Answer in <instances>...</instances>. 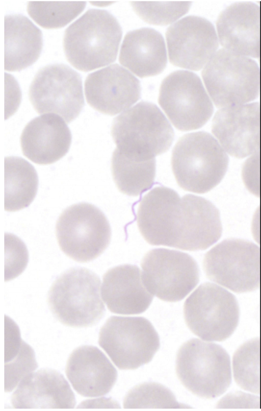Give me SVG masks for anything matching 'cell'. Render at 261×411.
I'll return each instance as SVG.
<instances>
[{
	"label": "cell",
	"instance_id": "6da1fadb",
	"mask_svg": "<svg viewBox=\"0 0 261 411\" xmlns=\"http://www.w3.org/2000/svg\"><path fill=\"white\" fill-rule=\"evenodd\" d=\"M122 31L109 12L88 10L65 30L63 48L68 61L75 68L89 71L116 60Z\"/></svg>",
	"mask_w": 261,
	"mask_h": 411
},
{
	"label": "cell",
	"instance_id": "7a4b0ae2",
	"mask_svg": "<svg viewBox=\"0 0 261 411\" xmlns=\"http://www.w3.org/2000/svg\"><path fill=\"white\" fill-rule=\"evenodd\" d=\"M228 164L225 151L205 132L184 135L172 150L173 173L178 185L187 191L198 194L210 191L222 180Z\"/></svg>",
	"mask_w": 261,
	"mask_h": 411
},
{
	"label": "cell",
	"instance_id": "3957f363",
	"mask_svg": "<svg viewBox=\"0 0 261 411\" xmlns=\"http://www.w3.org/2000/svg\"><path fill=\"white\" fill-rule=\"evenodd\" d=\"M100 279L88 269L71 268L59 276L48 292L47 301L54 317L72 327L97 324L104 316L100 296Z\"/></svg>",
	"mask_w": 261,
	"mask_h": 411
},
{
	"label": "cell",
	"instance_id": "277c9868",
	"mask_svg": "<svg viewBox=\"0 0 261 411\" xmlns=\"http://www.w3.org/2000/svg\"><path fill=\"white\" fill-rule=\"evenodd\" d=\"M111 135L120 151L129 156L150 159L167 152L174 131L155 104L141 102L116 117Z\"/></svg>",
	"mask_w": 261,
	"mask_h": 411
},
{
	"label": "cell",
	"instance_id": "5b68a950",
	"mask_svg": "<svg viewBox=\"0 0 261 411\" xmlns=\"http://www.w3.org/2000/svg\"><path fill=\"white\" fill-rule=\"evenodd\" d=\"M176 371L182 385L198 397L213 399L231 382L229 356L221 346L192 339L179 348Z\"/></svg>",
	"mask_w": 261,
	"mask_h": 411
},
{
	"label": "cell",
	"instance_id": "8992f818",
	"mask_svg": "<svg viewBox=\"0 0 261 411\" xmlns=\"http://www.w3.org/2000/svg\"><path fill=\"white\" fill-rule=\"evenodd\" d=\"M202 77L218 108L246 104L260 95V70L257 63L225 49L215 53Z\"/></svg>",
	"mask_w": 261,
	"mask_h": 411
},
{
	"label": "cell",
	"instance_id": "52a82bcc",
	"mask_svg": "<svg viewBox=\"0 0 261 411\" xmlns=\"http://www.w3.org/2000/svg\"><path fill=\"white\" fill-rule=\"evenodd\" d=\"M56 233L62 251L81 262L98 257L111 238V226L105 214L85 202L73 204L62 212L56 223Z\"/></svg>",
	"mask_w": 261,
	"mask_h": 411
},
{
	"label": "cell",
	"instance_id": "ba28073f",
	"mask_svg": "<svg viewBox=\"0 0 261 411\" xmlns=\"http://www.w3.org/2000/svg\"><path fill=\"white\" fill-rule=\"evenodd\" d=\"M98 344L121 370L148 363L160 346L154 327L142 317H111L100 330Z\"/></svg>",
	"mask_w": 261,
	"mask_h": 411
},
{
	"label": "cell",
	"instance_id": "9c48e42d",
	"mask_svg": "<svg viewBox=\"0 0 261 411\" xmlns=\"http://www.w3.org/2000/svg\"><path fill=\"white\" fill-rule=\"evenodd\" d=\"M186 323L195 335L207 341H223L234 332L240 310L236 298L214 283L200 284L186 300Z\"/></svg>",
	"mask_w": 261,
	"mask_h": 411
},
{
	"label": "cell",
	"instance_id": "30bf717a",
	"mask_svg": "<svg viewBox=\"0 0 261 411\" xmlns=\"http://www.w3.org/2000/svg\"><path fill=\"white\" fill-rule=\"evenodd\" d=\"M203 267L210 280L231 291H255L260 285L261 249L247 240L226 239L205 254Z\"/></svg>",
	"mask_w": 261,
	"mask_h": 411
},
{
	"label": "cell",
	"instance_id": "8fae6325",
	"mask_svg": "<svg viewBox=\"0 0 261 411\" xmlns=\"http://www.w3.org/2000/svg\"><path fill=\"white\" fill-rule=\"evenodd\" d=\"M144 285L153 295L168 302L180 301L199 281L195 260L180 251L157 248L148 251L141 261Z\"/></svg>",
	"mask_w": 261,
	"mask_h": 411
},
{
	"label": "cell",
	"instance_id": "7c38bea8",
	"mask_svg": "<svg viewBox=\"0 0 261 411\" xmlns=\"http://www.w3.org/2000/svg\"><path fill=\"white\" fill-rule=\"evenodd\" d=\"M159 103L174 127L184 131L202 127L214 111L199 77L184 70L174 71L163 80Z\"/></svg>",
	"mask_w": 261,
	"mask_h": 411
},
{
	"label": "cell",
	"instance_id": "4fadbf2b",
	"mask_svg": "<svg viewBox=\"0 0 261 411\" xmlns=\"http://www.w3.org/2000/svg\"><path fill=\"white\" fill-rule=\"evenodd\" d=\"M29 96L38 113H54L67 123L79 115L85 105L80 74L64 64H50L39 70Z\"/></svg>",
	"mask_w": 261,
	"mask_h": 411
},
{
	"label": "cell",
	"instance_id": "5bb4252c",
	"mask_svg": "<svg viewBox=\"0 0 261 411\" xmlns=\"http://www.w3.org/2000/svg\"><path fill=\"white\" fill-rule=\"evenodd\" d=\"M166 37L170 62L192 70L202 68L219 46L213 25L197 16H188L177 21L168 28Z\"/></svg>",
	"mask_w": 261,
	"mask_h": 411
},
{
	"label": "cell",
	"instance_id": "9a60e30c",
	"mask_svg": "<svg viewBox=\"0 0 261 411\" xmlns=\"http://www.w3.org/2000/svg\"><path fill=\"white\" fill-rule=\"evenodd\" d=\"M212 131L226 152L243 158L261 150V105L254 102L219 109Z\"/></svg>",
	"mask_w": 261,
	"mask_h": 411
},
{
	"label": "cell",
	"instance_id": "2e32d148",
	"mask_svg": "<svg viewBox=\"0 0 261 411\" xmlns=\"http://www.w3.org/2000/svg\"><path fill=\"white\" fill-rule=\"evenodd\" d=\"M180 202L175 190L164 186L154 188L142 198L137 224L148 243L175 248L180 225Z\"/></svg>",
	"mask_w": 261,
	"mask_h": 411
},
{
	"label": "cell",
	"instance_id": "e0dca14e",
	"mask_svg": "<svg viewBox=\"0 0 261 411\" xmlns=\"http://www.w3.org/2000/svg\"><path fill=\"white\" fill-rule=\"evenodd\" d=\"M85 93L92 108L114 115L139 100L141 85L129 71L114 64L89 74L85 81Z\"/></svg>",
	"mask_w": 261,
	"mask_h": 411
},
{
	"label": "cell",
	"instance_id": "ac0fdd59",
	"mask_svg": "<svg viewBox=\"0 0 261 411\" xmlns=\"http://www.w3.org/2000/svg\"><path fill=\"white\" fill-rule=\"evenodd\" d=\"M216 26L219 41L225 49L248 57L260 58V4L233 3L220 13Z\"/></svg>",
	"mask_w": 261,
	"mask_h": 411
},
{
	"label": "cell",
	"instance_id": "d6986e66",
	"mask_svg": "<svg viewBox=\"0 0 261 411\" xmlns=\"http://www.w3.org/2000/svg\"><path fill=\"white\" fill-rule=\"evenodd\" d=\"M72 141L70 130L62 118L47 113L31 120L20 136L23 154L38 164L53 163L68 152Z\"/></svg>",
	"mask_w": 261,
	"mask_h": 411
},
{
	"label": "cell",
	"instance_id": "ffe728a7",
	"mask_svg": "<svg viewBox=\"0 0 261 411\" xmlns=\"http://www.w3.org/2000/svg\"><path fill=\"white\" fill-rule=\"evenodd\" d=\"M14 408H73L75 395L64 376L42 369L25 376L11 397Z\"/></svg>",
	"mask_w": 261,
	"mask_h": 411
},
{
	"label": "cell",
	"instance_id": "44dd1931",
	"mask_svg": "<svg viewBox=\"0 0 261 411\" xmlns=\"http://www.w3.org/2000/svg\"><path fill=\"white\" fill-rule=\"evenodd\" d=\"M66 376L75 391L86 397L107 394L115 384L117 372L97 347L81 346L70 355L65 368Z\"/></svg>",
	"mask_w": 261,
	"mask_h": 411
},
{
	"label": "cell",
	"instance_id": "7402d4cb",
	"mask_svg": "<svg viewBox=\"0 0 261 411\" xmlns=\"http://www.w3.org/2000/svg\"><path fill=\"white\" fill-rule=\"evenodd\" d=\"M181 220L175 248L198 251L207 249L222 234L220 213L210 201L201 197L186 195L180 202Z\"/></svg>",
	"mask_w": 261,
	"mask_h": 411
},
{
	"label": "cell",
	"instance_id": "603a6c76",
	"mask_svg": "<svg viewBox=\"0 0 261 411\" xmlns=\"http://www.w3.org/2000/svg\"><path fill=\"white\" fill-rule=\"evenodd\" d=\"M101 295L109 310L121 315L144 312L153 298L143 284L140 269L132 264L109 269L103 276Z\"/></svg>",
	"mask_w": 261,
	"mask_h": 411
},
{
	"label": "cell",
	"instance_id": "cb8c5ba5",
	"mask_svg": "<svg viewBox=\"0 0 261 411\" xmlns=\"http://www.w3.org/2000/svg\"><path fill=\"white\" fill-rule=\"evenodd\" d=\"M119 62L140 78L161 73L167 62L164 39L153 29L143 28L128 32L121 45Z\"/></svg>",
	"mask_w": 261,
	"mask_h": 411
},
{
	"label": "cell",
	"instance_id": "d4e9b609",
	"mask_svg": "<svg viewBox=\"0 0 261 411\" xmlns=\"http://www.w3.org/2000/svg\"><path fill=\"white\" fill-rule=\"evenodd\" d=\"M43 47L41 30L21 14L5 17V69L20 71L34 63Z\"/></svg>",
	"mask_w": 261,
	"mask_h": 411
},
{
	"label": "cell",
	"instance_id": "484cf974",
	"mask_svg": "<svg viewBox=\"0 0 261 411\" xmlns=\"http://www.w3.org/2000/svg\"><path fill=\"white\" fill-rule=\"evenodd\" d=\"M38 177L34 167L16 156L5 159V209L16 211L28 207L35 199Z\"/></svg>",
	"mask_w": 261,
	"mask_h": 411
},
{
	"label": "cell",
	"instance_id": "4316f807",
	"mask_svg": "<svg viewBox=\"0 0 261 411\" xmlns=\"http://www.w3.org/2000/svg\"><path fill=\"white\" fill-rule=\"evenodd\" d=\"M111 169L119 191L137 196L152 186L155 175V159L133 157L116 148L112 157Z\"/></svg>",
	"mask_w": 261,
	"mask_h": 411
},
{
	"label": "cell",
	"instance_id": "83f0119b",
	"mask_svg": "<svg viewBox=\"0 0 261 411\" xmlns=\"http://www.w3.org/2000/svg\"><path fill=\"white\" fill-rule=\"evenodd\" d=\"M5 362L6 392L12 391L25 376L38 368L33 349L21 339L18 327L7 316Z\"/></svg>",
	"mask_w": 261,
	"mask_h": 411
},
{
	"label": "cell",
	"instance_id": "f1b7e54d",
	"mask_svg": "<svg viewBox=\"0 0 261 411\" xmlns=\"http://www.w3.org/2000/svg\"><path fill=\"white\" fill-rule=\"evenodd\" d=\"M233 376L243 389L255 394L261 390V336L247 341L232 358Z\"/></svg>",
	"mask_w": 261,
	"mask_h": 411
},
{
	"label": "cell",
	"instance_id": "f546056e",
	"mask_svg": "<svg viewBox=\"0 0 261 411\" xmlns=\"http://www.w3.org/2000/svg\"><path fill=\"white\" fill-rule=\"evenodd\" d=\"M85 1L40 2L30 1L27 11L30 17L45 29L63 27L84 10Z\"/></svg>",
	"mask_w": 261,
	"mask_h": 411
},
{
	"label": "cell",
	"instance_id": "4dcf8cb0",
	"mask_svg": "<svg viewBox=\"0 0 261 411\" xmlns=\"http://www.w3.org/2000/svg\"><path fill=\"white\" fill-rule=\"evenodd\" d=\"M123 405L125 408L181 407L170 390L152 382L143 383L131 390L125 398Z\"/></svg>",
	"mask_w": 261,
	"mask_h": 411
},
{
	"label": "cell",
	"instance_id": "1f68e13d",
	"mask_svg": "<svg viewBox=\"0 0 261 411\" xmlns=\"http://www.w3.org/2000/svg\"><path fill=\"white\" fill-rule=\"evenodd\" d=\"M134 11L146 22L169 25L187 13L191 2H131Z\"/></svg>",
	"mask_w": 261,
	"mask_h": 411
},
{
	"label": "cell",
	"instance_id": "d6a6232c",
	"mask_svg": "<svg viewBox=\"0 0 261 411\" xmlns=\"http://www.w3.org/2000/svg\"><path fill=\"white\" fill-rule=\"evenodd\" d=\"M242 178L248 190L261 197L260 155L254 154L246 160L242 168Z\"/></svg>",
	"mask_w": 261,
	"mask_h": 411
},
{
	"label": "cell",
	"instance_id": "836d02e7",
	"mask_svg": "<svg viewBox=\"0 0 261 411\" xmlns=\"http://www.w3.org/2000/svg\"><path fill=\"white\" fill-rule=\"evenodd\" d=\"M251 230L253 236L261 249V207H258L253 216Z\"/></svg>",
	"mask_w": 261,
	"mask_h": 411
},
{
	"label": "cell",
	"instance_id": "e575fe53",
	"mask_svg": "<svg viewBox=\"0 0 261 411\" xmlns=\"http://www.w3.org/2000/svg\"><path fill=\"white\" fill-rule=\"evenodd\" d=\"M257 153V154H259V155H261V150L260 151V152H259Z\"/></svg>",
	"mask_w": 261,
	"mask_h": 411
},
{
	"label": "cell",
	"instance_id": "d590c367",
	"mask_svg": "<svg viewBox=\"0 0 261 411\" xmlns=\"http://www.w3.org/2000/svg\"><path fill=\"white\" fill-rule=\"evenodd\" d=\"M259 3H260V4H261V2H260ZM260 5H261V4H260Z\"/></svg>",
	"mask_w": 261,
	"mask_h": 411
}]
</instances>
